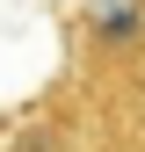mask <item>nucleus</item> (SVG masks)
I'll return each instance as SVG.
<instances>
[{"label":"nucleus","instance_id":"nucleus-1","mask_svg":"<svg viewBox=\"0 0 145 152\" xmlns=\"http://www.w3.org/2000/svg\"><path fill=\"white\" fill-rule=\"evenodd\" d=\"M65 72L80 102L123 94L145 80V0H72L65 15Z\"/></svg>","mask_w":145,"mask_h":152}]
</instances>
